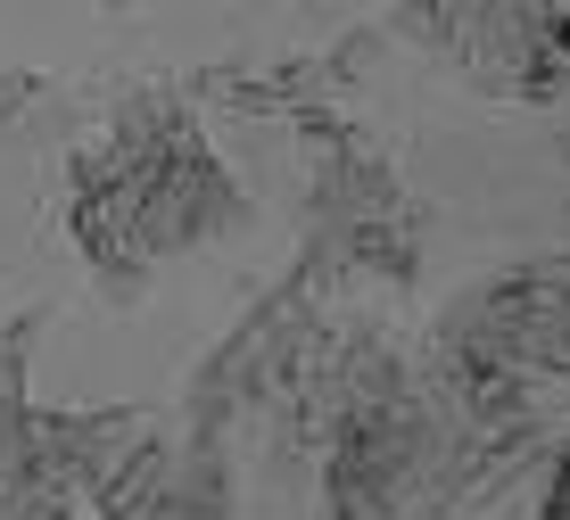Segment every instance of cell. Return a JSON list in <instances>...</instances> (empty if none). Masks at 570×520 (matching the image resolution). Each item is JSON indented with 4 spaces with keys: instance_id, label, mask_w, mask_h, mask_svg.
Here are the masks:
<instances>
[{
    "instance_id": "cell-8",
    "label": "cell",
    "mask_w": 570,
    "mask_h": 520,
    "mask_svg": "<svg viewBox=\"0 0 570 520\" xmlns=\"http://www.w3.org/2000/svg\"><path fill=\"white\" fill-rule=\"evenodd\" d=\"M108 9H125V0H108Z\"/></svg>"
},
{
    "instance_id": "cell-7",
    "label": "cell",
    "mask_w": 570,
    "mask_h": 520,
    "mask_svg": "<svg viewBox=\"0 0 570 520\" xmlns=\"http://www.w3.org/2000/svg\"><path fill=\"white\" fill-rule=\"evenodd\" d=\"M562 157H570V133H562Z\"/></svg>"
},
{
    "instance_id": "cell-6",
    "label": "cell",
    "mask_w": 570,
    "mask_h": 520,
    "mask_svg": "<svg viewBox=\"0 0 570 520\" xmlns=\"http://www.w3.org/2000/svg\"><path fill=\"white\" fill-rule=\"evenodd\" d=\"M42 91V75H0V125H17V108Z\"/></svg>"
},
{
    "instance_id": "cell-3",
    "label": "cell",
    "mask_w": 570,
    "mask_h": 520,
    "mask_svg": "<svg viewBox=\"0 0 570 520\" xmlns=\"http://www.w3.org/2000/svg\"><path fill=\"white\" fill-rule=\"evenodd\" d=\"M67 239L83 248V265L100 273L108 297L149 290L157 239H149V183L100 125L67 149Z\"/></svg>"
},
{
    "instance_id": "cell-2",
    "label": "cell",
    "mask_w": 570,
    "mask_h": 520,
    "mask_svg": "<svg viewBox=\"0 0 570 520\" xmlns=\"http://www.w3.org/2000/svg\"><path fill=\"white\" fill-rule=\"evenodd\" d=\"M430 347L497 364L513 380H570V248L504 256L463 290H446Z\"/></svg>"
},
{
    "instance_id": "cell-1",
    "label": "cell",
    "mask_w": 570,
    "mask_h": 520,
    "mask_svg": "<svg viewBox=\"0 0 570 520\" xmlns=\"http://www.w3.org/2000/svg\"><path fill=\"white\" fill-rule=\"evenodd\" d=\"M100 133L141 166L149 183V239H157V265L190 248H224L257 224V198L240 190V174L224 166V149L207 141L199 108H190V84H141L125 91L100 116Z\"/></svg>"
},
{
    "instance_id": "cell-4",
    "label": "cell",
    "mask_w": 570,
    "mask_h": 520,
    "mask_svg": "<svg viewBox=\"0 0 570 520\" xmlns=\"http://www.w3.org/2000/svg\"><path fill=\"white\" fill-rule=\"evenodd\" d=\"M42 323H50L42 306L0 314V504L33 479V422H42V405H33L26 372H33V339H42Z\"/></svg>"
},
{
    "instance_id": "cell-5",
    "label": "cell",
    "mask_w": 570,
    "mask_h": 520,
    "mask_svg": "<svg viewBox=\"0 0 570 520\" xmlns=\"http://www.w3.org/2000/svg\"><path fill=\"white\" fill-rule=\"evenodd\" d=\"M538 520H570V438H562V454H554V479H546Z\"/></svg>"
}]
</instances>
